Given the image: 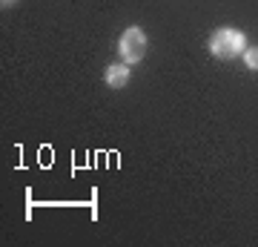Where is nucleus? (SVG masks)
I'll return each mask as SVG.
<instances>
[{
    "label": "nucleus",
    "mask_w": 258,
    "mask_h": 247,
    "mask_svg": "<svg viewBox=\"0 0 258 247\" xmlns=\"http://www.w3.org/2000/svg\"><path fill=\"white\" fill-rule=\"evenodd\" d=\"M244 49H247V35L241 29L221 26V29H215L210 37V52L218 61H235V58L244 55Z\"/></svg>",
    "instance_id": "1"
},
{
    "label": "nucleus",
    "mask_w": 258,
    "mask_h": 247,
    "mask_svg": "<svg viewBox=\"0 0 258 247\" xmlns=\"http://www.w3.org/2000/svg\"><path fill=\"white\" fill-rule=\"evenodd\" d=\"M147 46H149V37L147 32L141 26H129L123 29V35H120L118 40V55L123 64H138V61H144V55H147Z\"/></svg>",
    "instance_id": "2"
},
{
    "label": "nucleus",
    "mask_w": 258,
    "mask_h": 247,
    "mask_svg": "<svg viewBox=\"0 0 258 247\" xmlns=\"http://www.w3.org/2000/svg\"><path fill=\"white\" fill-rule=\"evenodd\" d=\"M129 78H132V72H129V64H112L103 69V83L109 86V89H123L129 83Z\"/></svg>",
    "instance_id": "3"
},
{
    "label": "nucleus",
    "mask_w": 258,
    "mask_h": 247,
    "mask_svg": "<svg viewBox=\"0 0 258 247\" xmlns=\"http://www.w3.org/2000/svg\"><path fill=\"white\" fill-rule=\"evenodd\" d=\"M244 66H247V69H252V72H258V46H247V49H244Z\"/></svg>",
    "instance_id": "4"
},
{
    "label": "nucleus",
    "mask_w": 258,
    "mask_h": 247,
    "mask_svg": "<svg viewBox=\"0 0 258 247\" xmlns=\"http://www.w3.org/2000/svg\"><path fill=\"white\" fill-rule=\"evenodd\" d=\"M15 3H18V0H0V6H3V9H9V6H15Z\"/></svg>",
    "instance_id": "5"
}]
</instances>
